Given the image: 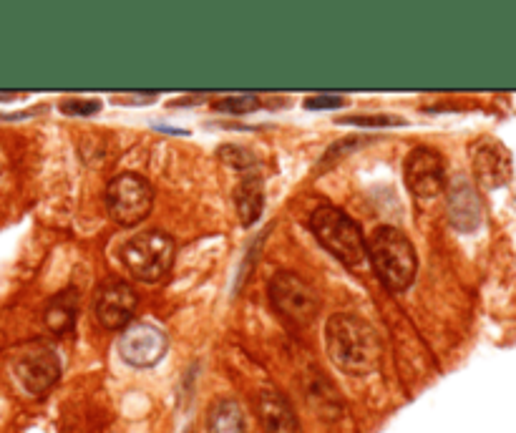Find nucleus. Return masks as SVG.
Here are the masks:
<instances>
[{
    "label": "nucleus",
    "instance_id": "nucleus-1",
    "mask_svg": "<svg viewBox=\"0 0 516 433\" xmlns=\"http://www.w3.org/2000/svg\"><path fill=\"white\" fill-rule=\"evenodd\" d=\"M325 343L335 366L348 376H368L381 366V338L368 320L338 313L325 325Z\"/></svg>",
    "mask_w": 516,
    "mask_h": 433
},
{
    "label": "nucleus",
    "instance_id": "nucleus-2",
    "mask_svg": "<svg viewBox=\"0 0 516 433\" xmlns=\"http://www.w3.org/2000/svg\"><path fill=\"white\" fill-rule=\"evenodd\" d=\"M365 250H368L378 277L393 293H403L413 285L418 272V255L411 240L398 227H378L371 240L365 242Z\"/></svg>",
    "mask_w": 516,
    "mask_h": 433
},
{
    "label": "nucleus",
    "instance_id": "nucleus-3",
    "mask_svg": "<svg viewBox=\"0 0 516 433\" xmlns=\"http://www.w3.org/2000/svg\"><path fill=\"white\" fill-rule=\"evenodd\" d=\"M310 230L330 255L338 257L348 267H360L368 257L360 227L333 204H323L310 214Z\"/></svg>",
    "mask_w": 516,
    "mask_h": 433
},
{
    "label": "nucleus",
    "instance_id": "nucleus-4",
    "mask_svg": "<svg viewBox=\"0 0 516 433\" xmlns=\"http://www.w3.org/2000/svg\"><path fill=\"white\" fill-rule=\"evenodd\" d=\"M174 245L172 237L162 230H146L134 235L121 247V262L126 270L141 282H159L172 272L174 265Z\"/></svg>",
    "mask_w": 516,
    "mask_h": 433
},
{
    "label": "nucleus",
    "instance_id": "nucleus-5",
    "mask_svg": "<svg viewBox=\"0 0 516 433\" xmlns=\"http://www.w3.org/2000/svg\"><path fill=\"white\" fill-rule=\"evenodd\" d=\"M270 303L282 320L295 328H308L318 318L320 300L313 287L295 272H275L270 280Z\"/></svg>",
    "mask_w": 516,
    "mask_h": 433
},
{
    "label": "nucleus",
    "instance_id": "nucleus-6",
    "mask_svg": "<svg viewBox=\"0 0 516 433\" xmlns=\"http://www.w3.org/2000/svg\"><path fill=\"white\" fill-rule=\"evenodd\" d=\"M154 204V189L141 174L124 172L106 187L109 217L121 227H136L149 217Z\"/></svg>",
    "mask_w": 516,
    "mask_h": 433
},
{
    "label": "nucleus",
    "instance_id": "nucleus-7",
    "mask_svg": "<svg viewBox=\"0 0 516 433\" xmlns=\"http://www.w3.org/2000/svg\"><path fill=\"white\" fill-rule=\"evenodd\" d=\"M13 376L28 396H43L61 378V358L51 345L28 343L16 353Z\"/></svg>",
    "mask_w": 516,
    "mask_h": 433
},
{
    "label": "nucleus",
    "instance_id": "nucleus-8",
    "mask_svg": "<svg viewBox=\"0 0 516 433\" xmlns=\"http://www.w3.org/2000/svg\"><path fill=\"white\" fill-rule=\"evenodd\" d=\"M139 295L134 287L119 277H109L94 295V315L106 330H126L134 320Z\"/></svg>",
    "mask_w": 516,
    "mask_h": 433
},
{
    "label": "nucleus",
    "instance_id": "nucleus-9",
    "mask_svg": "<svg viewBox=\"0 0 516 433\" xmlns=\"http://www.w3.org/2000/svg\"><path fill=\"white\" fill-rule=\"evenodd\" d=\"M406 187L413 197L433 199L446 189V164L444 157L431 147L413 149L403 164Z\"/></svg>",
    "mask_w": 516,
    "mask_h": 433
},
{
    "label": "nucleus",
    "instance_id": "nucleus-10",
    "mask_svg": "<svg viewBox=\"0 0 516 433\" xmlns=\"http://www.w3.org/2000/svg\"><path fill=\"white\" fill-rule=\"evenodd\" d=\"M167 348V333L154 323H131L119 340V355L131 368L157 366Z\"/></svg>",
    "mask_w": 516,
    "mask_h": 433
},
{
    "label": "nucleus",
    "instance_id": "nucleus-11",
    "mask_svg": "<svg viewBox=\"0 0 516 433\" xmlns=\"http://www.w3.org/2000/svg\"><path fill=\"white\" fill-rule=\"evenodd\" d=\"M449 220L459 232H476L484 222L481 197L466 177H456L449 184Z\"/></svg>",
    "mask_w": 516,
    "mask_h": 433
},
{
    "label": "nucleus",
    "instance_id": "nucleus-12",
    "mask_svg": "<svg viewBox=\"0 0 516 433\" xmlns=\"http://www.w3.org/2000/svg\"><path fill=\"white\" fill-rule=\"evenodd\" d=\"M471 162H474V174L479 184L496 189L504 187L511 177V157L499 141H481L471 152Z\"/></svg>",
    "mask_w": 516,
    "mask_h": 433
},
{
    "label": "nucleus",
    "instance_id": "nucleus-13",
    "mask_svg": "<svg viewBox=\"0 0 516 433\" xmlns=\"http://www.w3.org/2000/svg\"><path fill=\"white\" fill-rule=\"evenodd\" d=\"M257 416L265 433H298L300 423L290 401L277 391H262L257 398Z\"/></svg>",
    "mask_w": 516,
    "mask_h": 433
},
{
    "label": "nucleus",
    "instance_id": "nucleus-14",
    "mask_svg": "<svg viewBox=\"0 0 516 433\" xmlns=\"http://www.w3.org/2000/svg\"><path fill=\"white\" fill-rule=\"evenodd\" d=\"M76 318H79V293L73 287H66L56 298L48 300L46 313H43L48 330H53L56 335L71 333L73 325H76Z\"/></svg>",
    "mask_w": 516,
    "mask_h": 433
},
{
    "label": "nucleus",
    "instance_id": "nucleus-15",
    "mask_svg": "<svg viewBox=\"0 0 516 433\" xmlns=\"http://www.w3.org/2000/svg\"><path fill=\"white\" fill-rule=\"evenodd\" d=\"M235 207L237 217L245 227H252L260 220L262 207H265V187H262V179L257 174H247L242 179L235 192Z\"/></svg>",
    "mask_w": 516,
    "mask_h": 433
},
{
    "label": "nucleus",
    "instance_id": "nucleus-16",
    "mask_svg": "<svg viewBox=\"0 0 516 433\" xmlns=\"http://www.w3.org/2000/svg\"><path fill=\"white\" fill-rule=\"evenodd\" d=\"M207 431L209 433H245V413L240 403L232 398L214 401L207 413Z\"/></svg>",
    "mask_w": 516,
    "mask_h": 433
},
{
    "label": "nucleus",
    "instance_id": "nucleus-17",
    "mask_svg": "<svg viewBox=\"0 0 516 433\" xmlns=\"http://www.w3.org/2000/svg\"><path fill=\"white\" fill-rule=\"evenodd\" d=\"M260 101L255 96H230V99L214 104L217 111H227V114H245V111H255Z\"/></svg>",
    "mask_w": 516,
    "mask_h": 433
},
{
    "label": "nucleus",
    "instance_id": "nucleus-18",
    "mask_svg": "<svg viewBox=\"0 0 516 433\" xmlns=\"http://www.w3.org/2000/svg\"><path fill=\"white\" fill-rule=\"evenodd\" d=\"M340 124H360V126H401L406 124L403 119H398V116H365V114H358V116H345V119H340Z\"/></svg>",
    "mask_w": 516,
    "mask_h": 433
},
{
    "label": "nucleus",
    "instance_id": "nucleus-19",
    "mask_svg": "<svg viewBox=\"0 0 516 433\" xmlns=\"http://www.w3.org/2000/svg\"><path fill=\"white\" fill-rule=\"evenodd\" d=\"M219 157L225 159V164H230V167H235V169L255 167V157H252L250 152H245V149L225 147L222 152H219Z\"/></svg>",
    "mask_w": 516,
    "mask_h": 433
},
{
    "label": "nucleus",
    "instance_id": "nucleus-20",
    "mask_svg": "<svg viewBox=\"0 0 516 433\" xmlns=\"http://www.w3.org/2000/svg\"><path fill=\"white\" fill-rule=\"evenodd\" d=\"M61 109L71 116H91L96 114V111H101V101H84V99L63 101Z\"/></svg>",
    "mask_w": 516,
    "mask_h": 433
},
{
    "label": "nucleus",
    "instance_id": "nucleus-21",
    "mask_svg": "<svg viewBox=\"0 0 516 433\" xmlns=\"http://www.w3.org/2000/svg\"><path fill=\"white\" fill-rule=\"evenodd\" d=\"M308 109H338V106H343V99L340 96H310L308 101Z\"/></svg>",
    "mask_w": 516,
    "mask_h": 433
},
{
    "label": "nucleus",
    "instance_id": "nucleus-22",
    "mask_svg": "<svg viewBox=\"0 0 516 433\" xmlns=\"http://www.w3.org/2000/svg\"><path fill=\"white\" fill-rule=\"evenodd\" d=\"M8 99H16V94H0V101H8Z\"/></svg>",
    "mask_w": 516,
    "mask_h": 433
}]
</instances>
